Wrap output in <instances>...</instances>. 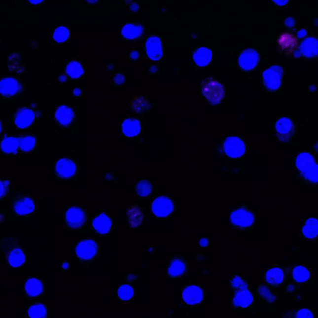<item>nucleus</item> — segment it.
Listing matches in <instances>:
<instances>
[{
  "label": "nucleus",
  "mask_w": 318,
  "mask_h": 318,
  "mask_svg": "<svg viewBox=\"0 0 318 318\" xmlns=\"http://www.w3.org/2000/svg\"><path fill=\"white\" fill-rule=\"evenodd\" d=\"M296 166L300 171L301 181L308 185L318 183V166L315 158L309 152H302L296 159Z\"/></svg>",
  "instance_id": "1"
},
{
  "label": "nucleus",
  "mask_w": 318,
  "mask_h": 318,
  "mask_svg": "<svg viewBox=\"0 0 318 318\" xmlns=\"http://www.w3.org/2000/svg\"><path fill=\"white\" fill-rule=\"evenodd\" d=\"M57 177L62 180L72 178L76 172L75 162L68 158H62L56 162L55 167Z\"/></svg>",
  "instance_id": "12"
},
{
  "label": "nucleus",
  "mask_w": 318,
  "mask_h": 318,
  "mask_svg": "<svg viewBox=\"0 0 318 318\" xmlns=\"http://www.w3.org/2000/svg\"><path fill=\"white\" fill-rule=\"evenodd\" d=\"M69 36V30L68 27L65 26H57L53 32V39L55 42L61 44L66 42Z\"/></svg>",
  "instance_id": "36"
},
{
  "label": "nucleus",
  "mask_w": 318,
  "mask_h": 318,
  "mask_svg": "<svg viewBox=\"0 0 318 318\" xmlns=\"http://www.w3.org/2000/svg\"><path fill=\"white\" fill-rule=\"evenodd\" d=\"M39 145L37 136L26 135L19 138V150L24 154L34 151Z\"/></svg>",
  "instance_id": "20"
},
{
  "label": "nucleus",
  "mask_w": 318,
  "mask_h": 318,
  "mask_svg": "<svg viewBox=\"0 0 318 318\" xmlns=\"http://www.w3.org/2000/svg\"><path fill=\"white\" fill-rule=\"evenodd\" d=\"M44 2L43 1H29L28 3L33 4V5L39 6L44 3Z\"/></svg>",
  "instance_id": "48"
},
{
  "label": "nucleus",
  "mask_w": 318,
  "mask_h": 318,
  "mask_svg": "<svg viewBox=\"0 0 318 318\" xmlns=\"http://www.w3.org/2000/svg\"><path fill=\"white\" fill-rule=\"evenodd\" d=\"M98 245L94 240H85L80 241L75 247V254L79 259L88 261L95 257Z\"/></svg>",
  "instance_id": "11"
},
{
  "label": "nucleus",
  "mask_w": 318,
  "mask_h": 318,
  "mask_svg": "<svg viewBox=\"0 0 318 318\" xmlns=\"http://www.w3.org/2000/svg\"><path fill=\"white\" fill-rule=\"evenodd\" d=\"M2 131H3V123H2V121L0 119V135L2 133Z\"/></svg>",
  "instance_id": "50"
},
{
  "label": "nucleus",
  "mask_w": 318,
  "mask_h": 318,
  "mask_svg": "<svg viewBox=\"0 0 318 318\" xmlns=\"http://www.w3.org/2000/svg\"><path fill=\"white\" fill-rule=\"evenodd\" d=\"M7 262L9 266L17 268L22 266L26 261L25 253L20 248L12 249L7 255Z\"/></svg>",
  "instance_id": "25"
},
{
  "label": "nucleus",
  "mask_w": 318,
  "mask_h": 318,
  "mask_svg": "<svg viewBox=\"0 0 318 318\" xmlns=\"http://www.w3.org/2000/svg\"><path fill=\"white\" fill-rule=\"evenodd\" d=\"M318 231V222L315 217H310L305 222L304 226L301 228V234L305 238L315 240L317 238Z\"/></svg>",
  "instance_id": "28"
},
{
  "label": "nucleus",
  "mask_w": 318,
  "mask_h": 318,
  "mask_svg": "<svg viewBox=\"0 0 318 318\" xmlns=\"http://www.w3.org/2000/svg\"><path fill=\"white\" fill-rule=\"evenodd\" d=\"M283 70L281 66L273 65L265 69L262 74L265 87L271 91L278 90L281 87Z\"/></svg>",
  "instance_id": "9"
},
{
  "label": "nucleus",
  "mask_w": 318,
  "mask_h": 318,
  "mask_svg": "<svg viewBox=\"0 0 318 318\" xmlns=\"http://www.w3.org/2000/svg\"><path fill=\"white\" fill-rule=\"evenodd\" d=\"M1 152L6 155H14L19 150V138L14 137L4 138L1 143Z\"/></svg>",
  "instance_id": "31"
},
{
  "label": "nucleus",
  "mask_w": 318,
  "mask_h": 318,
  "mask_svg": "<svg viewBox=\"0 0 318 318\" xmlns=\"http://www.w3.org/2000/svg\"><path fill=\"white\" fill-rule=\"evenodd\" d=\"M42 116V112L37 105L31 104L16 110L13 119L16 128L25 130L32 128L40 120Z\"/></svg>",
  "instance_id": "2"
},
{
  "label": "nucleus",
  "mask_w": 318,
  "mask_h": 318,
  "mask_svg": "<svg viewBox=\"0 0 318 318\" xmlns=\"http://www.w3.org/2000/svg\"><path fill=\"white\" fill-rule=\"evenodd\" d=\"M307 31L306 29H301L298 32V35L300 38L304 37L306 35H307Z\"/></svg>",
  "instance_id": "46"
},
{
  "label": "nucleus",
  "mask_w": 318,
  "mask_h": 318,
  "mask_svg": "<svg viewBox=\"0 0 318 318\" xmlns=\"http://www.w3.org/2000/svg\"><path fill=\"white\" fill-rule=\"evenodd\" d=\"M318 42L317 38L309 37L303 40L299 49V54L312 58L317 56Z\"/></svg>",
  "instance_id": "16"
},
{
  "label": "nucleus",
  "mask_w": 318,
  "mask_h": 318,
  "mask_svg": "<svg viewBox=\"0 0 318 318\" xmlns=\"http://www.w3.org/2000/svg\"><path fill=\"white\" fill-rule=\"evenodd\" d=\"M203 96L212 105L220 104L224 97V88L221 83L213 78H207L202 83Z\"/></svg>",
  "instance_id": "5"
},
{
  "label": "nucleus",
  "mask_w": 318,
  "mask_h": 318,
  "mask_svg": "<svg viewBox=\"0 0 318 318\" xmlns=\"http://www.w3.org/2000/svg\"><path fill=\"white\" fill-rule=\"evenodd\" d=\"M296 23V20L295 18L293 17H288L284 20V24L288 27H292V26H295Z\"/></svg>",
  "instance_id": "44"
},
{
  "label": "nucleus",
  "mask_w": 318,
  "mask_h": 318,
  "mask_svg": "<svg viewBox=\"0 0 318 318\" xmlns=\"http://www.w3.org/2000/svg\"><path fill=\"white\" fill-rule=\"evenodd\" d=\"M87 216L82 208L73 207L69 208L65 214V222L67 227L71 229H77L84 225Z\"/></svg>",
  "instance_id": "10"
},
{
  "label": "nucleus",
  "mask_w": 318,
  "mask_h": 318,
  "mask_svg": "<svg viewBox=\"0 0 318 318\" xmlns=\"http://www.w3.org/2000/svg\"><path fill=\"white\" fill-rule=\"evenodd\" d=\"M287 290L289 292H293L295 290V286L293 284H290L287 286Z\"/></svg>",
  "instance_id": "49"
},
{
  "label": "nucleus",
  "mask_w": 318,
  "mask_h": 318,
  "mask_svg": "<svg viewBox=\"0 0 318 318\" xmlns=\"http://www.w3.org/2000/svg\"><path fill=\"white\" fill-rule=\"evenodd\" d=\"M212 53L211 50L207 47H201L193 52V58L196 65L205 67L211 62Z\"/></svg>",
  "instance_id": "21"
},
{
  "label": "nucleus",
  "mask_w": 318,
  "mask_h": 318,
  "mask_svg": "<svg viewBox=\"0 0 318 318\" xmlns=\"http://www.w3.org/2000/svg\"><path fill=\"white\" fill-rule=\"evenodd\" d=\"M122 130L124 135L127 137H135L140 133L141 131L140 121L135 118L127 119L123 122Z\"/></svg>",
  "instance_id": "29"
},
{
  "label": "nucleus",
  "mask_w": 318,
  "mask_h": 318,
  "mask_svg": "<svg viewBox=\"0 0 318 318\" xmlns=\"http://www.w3.org/2000/svg\"><path fill=\"white\" fill-rule=\"evenodd\" d=\"M127 216L130 225L134 228H137L141 225L144 218L142 210L136 206L129 207L127 212Z\"/></svg>",
  "instance_id": "26"
},
{
  "label": "nucleus",
  "mask_w": 318,
  "mask_h": 318,
  "mask_svg": "<svg viewBox=\"0 0 318 318\" xmlns=\"http://www.w3.org/2000/svg\"><path fill=\"white\" fill-rule=\"evenodd\" d=\"M273 2L276 3L277 5L279 6H284L288 3V1H286V0H276V1H273Z\"/></svg>",
  "instance_id": "45"
},
{
  "label": "nucleus",
  "mask_w": 318,
  "mask_h": 318,
  "mask_svg": "<svg viewBox=\"0 0 318 318\" xmlns=\"http://www.w3.org/2000/svg\"><path fill=\"white\" fill-rule=\"evenodd\" d=\"M124 79H125V77H124L123 75H122V74H117V75L114 76V82L116 84H121V83H123L124 82Z\"/></svg>",
  "instance_id": "43"
},
{
  "label": "nucleus",
  "mask_w": 318,
  "mask_h": 318,
  "mask_svg": "<svg viewBox=\"0 0 318 318\" xmlns=\"http://www.w3.org/2000/svg\"><path fill=\"white\" fill-rule=\"evenodd\" d=\"M186 265L185 262L180 259H174L169 265L167 272L172 278H177L185 273Z\"/></svg>",
  "instance_id": "30"
},
{
  "label": "nucleus",
  "mask_w": 318,
  "mask_h": 318,
  "mask_svg": "<svg viewBox=\"0 0 318 318\" xmlns=\"http://www.w3.org/2000/svg\"><path fill=\"white\" fill-rule=\"evenodd\" d=\"M231 285L237 290H246L247 288V284L241 277L238 276L234 277L231 280Z\"/></svg>",
  "instance_id": "40"
},
{
  "label": "nucleus",
  "mask_w": 318,
  "mask_h": 318,
  "mask_svg": "<svg viewBox=\"0 0 318 318\" xmlns=\"http://www.w3.org/2000/svg\"><path fill=\"white\" fill-rule=\"evenodd\" d=\"M28 313L30 318H46L47 317L46 308L40 303L31 306Z\"/></svg>",
  "instance_id": "37"
},
{
  "label": "nucleus",
  "mask_w": 318,
  "mask_h": 318,
  "mask_svg": "<svg viewBox=\"0 0 318 318\" xmlns=\"http://www.w3.org/2000/svg\"><path fill=\"white\" fill-rule=\"evenodd\" d=\"M259 61V54L255 49H247L241 52L238 57V64L243 70L249 71L257 66Z\"/></svg>",
  "instance_id": "14"
},
{
  "label": "nucleus",
  "mask_w": 318,
  "mask_h": 318,
  "mask_svg": "<svg viewBox=\"0 0 318 318\" xmlns=\"http://www.w3.org/2000/svg\"><path fill=\"white\" fill-rule=\"evenodd\" d=\"M200 243L202 247H206L208 245V244H209V240L207 238L201 239Z\"/></svg>",
  "instance_id": "47"
},
{
  "label": "nucleus",
  "mask_w": 318,
  "mask_h": 318,
  "mask_svg": "<svg viewBox=\"0 0 318 318\" xmlns=\"http://www.w3.org/2000/svg\"><path fill=\"white\" fill-rule=\"evenodd\" d=\"M253 297L252 293L247 289L238 290L234 295L233 302L237 307L247 308L252 304Z\"/></svg>",
  "instance_id": "27"
},
{
  "label": "nucleus",
  "mask_w": 318,
  "mask_h": 318,
  "mask_svg": "<svg viewBox=\"0 0 318 318\" xmlns=\"http://www.w3.org/2000/svg\"><path fill=\"white\" fill-rule=\"evenodd\" d=\"M25 84L17 77L4 78L0 80V98L12 100L21 96Z\"/></svg>",
  "instance_id": "6"
},
{
  "label": "nucleus",
  "mask_w": 318,
  "mask_h": 318,
  "mask_svg": "<svg viewBox=\"0 0 318 318\" xmlns=\"http://www.w3.org/2000/svg\"><path fill=\"white\" fill-rule=\"evenodd\" d=\"M9 181L0 180V200L6 199L10 192Z\"/></svg>",
  "instance_id": "41"
},
{
  "label": "nucleus",
  "mask_w": 318,
  "mask_h": 318,
  "mask_svg": "<svg viewBox=\"0 0 318 318\" xmlns=\"http://www.w3.org/2000/svg\"><path fill=\"white\" fill-rule=\"evenodd\" d=\"M144 30L141 25L135 23H128L121 30V35L124 39L134 40L142 35Z\"/></svg>",
  "instance_id": "22"
},
{
  "label": "nucleus",
  "mask_w": 318,
  "mask_h": 318,
  "mask_svg": "<svg viewBox=\"0 0 318 318\" xmlns=\"http://www.w3.org/2000/svg\"><path fill=\"white\" fill-rule=\"evenodd\" d=\"M275 133L277 140L282 144H288L295 136V127L293 121L286 117H282L275 124Z\"/></svg>",
  "instance_id": "7"
},
{
  "label": "nucleus",
  "mask_w": 318,
  "mask_h": 318,
  "mask_svg": "<svg viewBox=\"0 0 318 318\" xmlns=\"http://www.w3.org/2000/svg\"><path fill=\"white\" fill-rule=\"evenodd\" d=\"M119 298L122 300L126 301L132 298L134 295L133 288L128 284H123L119 287L118 292Z\"/></svg>",
  "instance_id": "39"
},
{
  "label": "nucleus",
  "mask_w": 318,
  "mask_h": 318,
  "mask_svg": "<svg viewBox=\"0 0 318 318\" xmlns=\"http://www.w3.org/2000/svg\"><path fill=\"white\" fill-rule=\"evenodd\" d=\"M257 292L259 297L265 303H267V304L272 305L276 302V296L267 286L264 285L259 286L257 288Z\"/></svg>",
  "instance_id": "35"
},
{
  "label": "nucleus",
  "mask_w": 318,
  "mask_h": 318,
  "mask_svg": "<svg viewBox=\"0 0 318 318\" xmlns=\"http://www.w3.org/2000/svg\"><path fill=\"white\" fill-rule=\"evenodd\" d=\"M279 44L281 48L286 52H290L295 49L297 44V40L292 34L284 33L279 37Z\"/></svg>",
  "instance_id": "32"
},
{
  "label": "nucleus",
  "mask_w": 318,
  "mask_h": 318,
  "mask_svg": "<svg viewBox=\"0 0 318 318\" xmlns=\"http://www.w3.org/2000/svg\"><path fill=\"white\" fill-rule=\"evenodd\" d=\"M66 73L72 78H78L82 75L83 69L81 64L76 61H71L67 65Z\"/></svg>",
  "instance_id": "34"
},
{
  "label": "nucleus",
  "mask_w": 318,
  "mask_h": 318,
  "mask_svg": "<svg viewBox=\"0 0 318 318\" xmlns=\"http://www.w3.org/2000/svg\"><path fill=\"white\" fill-rule=\"evenodd\" d=\"M135 190L138 197L141 198H147L152 193V185L149 180H140L136 183Z\"/></svg>",
  "instance_id": "33"
},
{
  "label": "nucleus",
  "mask_w": 318,
  "mask_h": 318,
  "mask_svg": "<svg viewBox=\"0 0 318 318\" xmlns=\"http://www.w3.org/2000/svg\"><path fill=\"white\" fill-rule=\"evenodd\" d=\"M246 151L245 142L242 139L236 136L224 139L216 148L217 155L222 159H240L245 154Z\"/></svg>",
  "instance_id": "3"
},
{
  "label": "nucleus",
  "mask_w": 318,
  "mask_h": 318,
  "mask_svg": "<svg viewBox=\"0 0 318 318\" xmlns=\"http://www.w3.org/2000/svg\"><path fill=\"white\" fill-rule=\"evenodd\" d=\"M182 298L188 305H197L202 300L203 291L197 286H189L184 290Z\"/></svg>",
  "instance_id": "19"
},
{
  "label": "nucleus",
  "mask_w": 318,
  "mask_h": 318,
  "mask_svg": "<svg viewBox=\"0 0 318 318\" xmlns=\"http://www.w3.org/2000/svg\"><path fill=\"white\" fill-rule=\"evenodd\" d=\"M35 204L30 196L18 195L14 196L12 202V210L16 217L28 216L35 212Z\"/></svg>",
  "instance_id": "8"
},
{
  "label": "nucleus",
  "mask_w": 318,
  "mask_h": 318,
  "mask_svg": "<svg viewBox=\"0 0 318 318\" xmlns=\"http://www.w3.org/2000/svg\"><path fill=\"white\" fill-rule=\"evenodd\" d=\"M284 273L283 270L280 268L268 270L265 275V280L268 283L274 287H279L283 283L284 280Z\"/></svg>",
  "instance_id": "23"
},
{
  "label": "nucleus",
  "mask_w": 318,
  "mask_h": 318,
  "mask_svg": "<svg viewBox=\"0 0 318 318\" xmlns=\"http://www.w3.org/2000/svg\"><path fill=\"white\" fill-rule=\"evenodd\" d=\"M310 272L303 266H296L294 268L292 272V277L297 282H305L310 279Z\"/></svg>",
  "instance_id": "38"
},
{
  "label": "nucleus",
  "mask_w": 318,
  "mask_h": 318,
  "mask_svg": "<svg viewBox=\"0 0 318 318\" xmlns=\"http://www.w3.org/2000/svg\"><path fill=\"white\" fill-rule=\"evenodd\" d=\"M256 217L254 212L247 206L236 208L231 212L229 224L241 231H247L255 225Z\"/></svg>",
  "instance_id": "4"
},
{
  "label": "nucleus",
  "mask_w": 318,
  "mask_h": 318,
  "mask_svg": "<svg viewBox=\"0 0 318 318\" xmlns=\"http://www.w3.org/2000/svg\"><path fill=\"white\" fill-rule=\"evenodd\" d=\"M147 56L152 61H158L162 56V47L159 37L152 35L148 38L145 44Z\"/></svg>",
  "instance_id": "15"
},
{
  "label": "nucleus",
  "mask_w": 318,
  "mask_h": 318,
  "mask_svg": "<svg viewBox=\"0 0 318 318\" xmlns=\"http://www.w3.org/2000/svg\"><path fill=\"white\" fill-rule=\"evenodd\" d=\"M293 318H313L312 311L308 308H301L296 311L293 315Z\"/></svg>",
  "instance_id": "42"
},
{
  "label": "nucleus",
  "mask_w": 318,
  "mask_h": 318,
  "mask_svg": "<svg viewBox=\"0 0 318 318\" xmlns=\"http://www.w3.org/2000/svg\"><path fill=\"white\" fill-rule=\"evenodd\" d=\"M43 290H44V286L40 280L32 277L26 281L25 291L28 296L31 297L39 296L42 295Z\"/></svg>",
  "instance_id": "24"
},
{
  "label": "nucleus",
  "mask_w": 318,
  "mask_h": 318,
  "mask_svg": "<svg viewBox=\"0 0 318 318\" xmlns=\"http://www.w3.org/2000/svg\"><path fill=\"white\" fill-rule=\"evenodd\" d=\"M68 264H67V263H65V264L63 265V267L64 268V269H66V268H68Z\"/></svg>",
  "instance_id": "51"
},
{
  "label": "nucleus",
  "mask_w": 318,
  "mask_h": 318,
  "mask_svg": "<svg viewBox=\"0 0 318 318\" xmlns=\"http://www.w3.org/2000/svg\"><path fill=\"white\" fill-rule=\"evenodd\" d=\"M151 209L155 216L166 217L173 212L174 203L171 198L163 196L154 200L152 203Z\"/></svg>",
  "instance_id": "13"
},
{
  "label": "nucleus",
  "mask_w": 318,
  "mask_h": 318,
  "mask_svg": "<svg viewBox=\"0 0 318 318\" xmlns=\"http://www.w3.org/2000/svg\"><path fill=\"white\" fill-rule=\"evenodd\" d=\"M93 229L100 235H105L111 231L112 222L106 214L102 213L95 217L92 222Z\"/></svg>",
  "instance_id": "17"
},
{
  "label": "nucleus",
  "mask_w": 318,
  "mask_h": 318,
  "mask_svg": "<svg viewBox=\"0 0 318 318\" xmlns=\"http://www.w3.org/2000/svg\"><path fill=\"white\" fill-rule=\"evenodd\" d=\"M73 110L66 105H61L57 109L55 118L57 123L61 126L67 127L73 121Z\"/></svg>",
  "instance_id": "18"
}]
</instances>
